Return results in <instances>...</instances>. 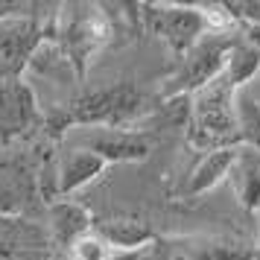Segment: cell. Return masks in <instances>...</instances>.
<instances>
[{
	"instance_id": "6da1fadb",
	"label": "cell",
	"mask_w": 260,
	"mask_h": 260,
	"mask_svg": "<svg viewBox=\"0 0 260 260\" xmlns=\"http://www.w3.org/2000/svg\"><path fill=\"white\" fill-rule=\"evenodd\" d=\"M260 71V50L251 44H237L234 56L213 82H208L202 91H196L193 100V141L199 146H216L228 143L234 135H240L237 126V96ZM219 149V146H216Z\"/></svg>"
},
{
	"instance_id": "7a4b0ae2",
	"label": "cell",
	"mask_w": 260,
	"mask_h": 260,
	"mask_svg": "<svg viewBox=\"0 0 260 260\" xmlns=\"http://www.w3.org/2000/svg\"><path fill=\"white\" fill-rule=\"evenodd\" d=\"M141 108V96L132 88H108L96 94L85 96L73 106L76 123H94V129H117L120 123L135 117V111Z\"/></svg>"
},
{
	"instance_id": "3957f363",
	"label": "cell",
	"mask_w": 260,
	"mask_h": 260,
	"mask_svg": "<svg viewBox=\"0 0 260 260\" xmlns=\"http://www.w3.org/2000/svg\"><path fill=\"white\" fill-rule=\"evenodd\" d=\"M234 47L225 36L208 32V38H202L199 44L190 47V56L184 59L181 76H178V88H196L202 91L208 82H213L219 73L228 68V61L234 56Z\"/></svg>"
},
{
	"instance_id": "277c9868",
	"label": "cell",
	"mask_w": 260,
	"mask_h": 260,
	"mask_svg": "<svg viewBox=\"0 0 260 260\" xmlns=\"http://www.w3.org/2000/svg\"><path fill=\"white\" fill-rule=\"evenodd\" d=\"M85 149L96 152L106 164H111V161H143L149 143L146 138L126 129H91V135H85Z\"/></svg>"
},
{
	"instance_id": "5b68a950",
	"label": "cell",
	"mask_w": 260,
	"mask_h": 260,
	"mask_svg": "<svg viewBox=\"0 0 260 260\" xmlns=\"http://www.w3.org/2000/svg\"><path fill=\"white\" fill-rule=\"evenodd\" d=\"M38 117L36 96L18 79L0 82V135H21Z\"/></svg>"
},
{
	"instance_id": "8992f818",
	"label": "cell",
	"mask_w": 260,
	"mask_h": 260,
	"mask_svg": "<svg viewBox=\"0 0 260 260\" xmlns=\"http://www.w3.org/2000/svg\"><path fill=\"white\" fill-rule=\"evenodd\" d=\"M240 146H219V149H211V152L202 158L196 170H193V176H190V193L193 196H199L205 190L216 187L222 178H231V170H234L237 158H240Z\"/></svg>"
},
{
	"instance_id": "52a82bcc",
	"label": "cell",
	"mask_w": 260,
	"mask_h": 260,
	"mask_svg": "<svg viewBox=\"0 0 260 260\" xmlns=\"http://www.w3.org/2000/svg\"><path fill=\"white\" fill-rule=\"evenodd\" d=\"M205 29H208L205 12H196V9H161V32L170 38L173 47L184 50L199 44Z\"/></svg>"
},
{
	"instance_id": "ba28073f",
	"label": "cell",
	"mask_w": 260,
	"mask_h": 260,
	"mask_svg": "<svg viewBox=\"0 0 260 260\" xmlns=\"http://www.w3.org/2000/svg\"><path fill=\"white\" fill-rule=\"evenodd\" d=\"M106 170V161L91 149H71L61 158L59 167V190L61 193H73V190L85 187L88 181H94L100 173Z\"/></svg>"
},
{
	"instance_id": "9c48e42d",
	"label": "cell",
	"mask_w": 260,
	"mask_h": 260,
	"mask_svg": "<svg viewBox=\"0 0 260 260\" xmlns=\"http://www.w3.org/2000/svg\"><path fill=\"white\" fill-rule=\"evenodd\" d=\"M231 184L237 190V199L243 208L257 211L260 208V158L254 152H240L234 170H231Z\"/></svg>"
},
{
	"instance_id": "30bf717a",
	"label": "cell",
	"mask_w": 260,
	"mask_h": 260,
	"mask_svg": "<svg viewBox=\"0 0 260 260\" xmlns=\"http://www.w3.org/2000/svg\"><path fill=\"white\" fill-rule=\"evenodd\" d=\"M53 234L59 243H76L85 234H91V219L82 208H76L73 202H61L53 208Z\"/></svg>"
},
{
	"instance_id": "8fae6325",
	"label": "cell",
	"mask_w": 260,
	"mask_h": 260,
	"mask_svg": "<svg viewBox=\"0 0 260 260\" xmlns=\"http://www.w3.org/2000/svg\"><path fill=\"white\" fill-rule=\"evenodd\" d=\"M237 126H240V138L260 152V103L251 94L237 96Z\"/></svg>"
},
{
	"instance_id": "7c38bea8",
	"label": "cell",
	"mask_w": 260,
	"mask_h": 260,
	"mask_svg": "<svg viewBox=\"0 0 260 260\" xmlns=\"http://www.w3.org/2000/svg\"><path fill=\"white\" fill-rule=\"evenodd\" d=\"M103 234L111 246L120 248H138V243H146L149 240V231L138 225L135 219H120V222H106L103 225Z\"/></svg>"
},
{
	"instance_id": "4fadbf2b",
	"label": "cell",
	"mask_w": 260,
	"mask_h": 260,
	"mask_svg": "<svg viewBox=\"0 0 260 260\" xmlns=\"http://www.w3.org/2000/svg\"><path fill=\"white\" fill-rule=\"evenodd\" d=\"M24 208V190L18 187V173L0 167V216H18Z\"/></svg>"
},
{
	"instance_id": "5bb4252c",
	"label": "cell",
	"mask_w": 260,
	"mask_h": 260,
	"mask_svg": "<svg viewBox=\"0 0 260 260\" xmlns=\"http://www.w3.org/2000/svg\"><path fill=\"white\" fill-rule=\"evenodd\" d=\"M71 251H73V260H114V246L106 237H96V234H85L82 240H76Z\"/></svg>"
}]
</instances>
